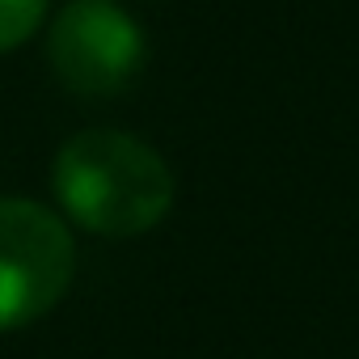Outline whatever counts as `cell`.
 <instances>
[{
	"label": "cell",
	"mask_w": 359,
	"mask_h": 359,
	"mask_svg": "<svg viewBox=\"0 0 359 359\" xmlns=\"http://www.w3.org/2000/svg\"><path fill=\"white\" fill-rule=\"evenodd\" d=\"M47 60L81 97H106L135 81L144 64V30L114 0H72L51 22Z\"/></svg>",
	"instance_id": "cell-3"
},
{
	"label": "cell",
	"mask_w": 359,
	"mask_h": 359,
	"mask_svg": "<svg viewBox=\"0 0 359 359\" xmlns=\"http://www.w3.org/2000/svg\"><path fill=\"white\" fill-rule=\"evenodd\" d=\"M47 13V0H0V55L22 47Z\"/></svg>",
	"instance_id": "cell-4"
},
{
	"label": "cell",
	"mask_w": 359,
	"mask_h": 359,
	"mask_svg": "<svg viewBox=\"0 0 359 359\" xmlns=\"http://www.w3.org/2000/svg\"><path fill=\"white\" fill-rule=\"evenodd\" d=\"M68 224L34 199H0V330L47 317L72 283Z\"/></svg>",
	"instance_id": "cell-2"
},
{
	"label": "cell",
	"mask_w": 359,
	"mask_h": 359,
	"mask_svg": "<svg viewBox=\"0 0 359 359\" xmlns=\"http://www.w3.org/2000/svg\"><path fill=\"white\" fill-rule=\"evenodd\" d=\"M60 208L97 237H140L173 208V173L165 156L110 127L72 135L51 169Z\"/></svg>",
	"instance_id": "cell-1"
}]
</instances>
